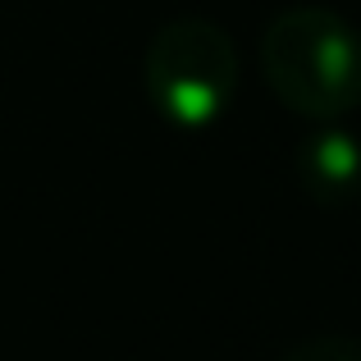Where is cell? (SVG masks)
<instances>
[{
	"instance_id": "4",
	"label": "cell",
	"mask_w": 361,
	"mask_h": 361,
	"mask_svg": "<svg viewBox=\"0 0 361 361\" xmlns=\"http://www.w3.org/2000/svg\"><path fill=\"white\" fill-rule=\"evenodd\" d=\"M283 361H361V343L343 334H316L307 343H298Z\"/></svg>"
},
{
	"instance_id": "2",
	"label": "cell",
	"mask_w": 361,
	"mask_h": 361,
	"mask_svg": "<svg viewBox=\"0 0 361 361\" xmlns=\"http://www.w3.org/2000/svg\"><path fill=\"white\" fill-rule=\"evenodd\" d=\"M238 87V51L211 18H174L147 46V92L178 128H206Z\"/></svg>"
},
{
	"instance_id": "3",
	"label": "cell",
	"mask_w": 361,
	"mask_h": 361,
	"mask_svg": "<svg viewBox=\"0 0 361 361\" xmlns=\"http://www.w3.org/2000/svg\"><path fill=\"white\" fill-rule=\"evenodd\" d=\"M298 183L316 202H348L361 192V147L343 128H320L298 151Z\"/></svg>"
},
{
	"instance_id": "1",
	"label": "cell",
	"mask_w": 361,
	"mask_h": 361,
	"mask_svg": "<svg viewBox=\"0 0 361 361\" xmlns=\"http://www.w3.org/2000/svg\"><path fill=\"white\" fill-rule=\"evenodd\" d=\"M261 73L288 110L343 119L361 106V32L320 5L283 9L261 32Z\"/></svg>"
}]
</instances>
